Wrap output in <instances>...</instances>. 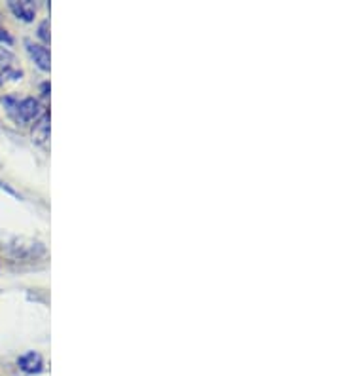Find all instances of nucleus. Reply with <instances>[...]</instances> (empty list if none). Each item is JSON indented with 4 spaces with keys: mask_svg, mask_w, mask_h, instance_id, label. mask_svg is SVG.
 <instances>
[{
    "mask_svg": "<svg viewBox=\"0 0 341 376\" xmlns=\"http://www.w3.org/2000/svg\"><path fill=\"white\" fill-rule=\"evenodd\" d=\"M8 113L12 114L16 122H21V124H29L33 120L42 118V107L40 103L33 99V97H27L23 101H16L13 97H8L6 101Z\"/></svg>",
    "mask_w": 341,
    "mask_h": 376,
    "instance_id": "nucleus-1",
    "label": "nucleus"
},
{
    "mask_svg": "<svg viewBox=\"0 0 341 376\" xmlns=\"http://www.w3.org/2000/svg\"><path fill=\"white\" fill-rule=\"evenodd\" d=\"M6 247L10 251V255H13L16 258H21V261H33V258L42 257L46 253L44 245L35 241V239L27 238H13Z\"/></svg>",
    "mask_w": 341,
    "mask_h": 376,
    "instance_id": "nucleus-2",
    "label": "nucleus"
},
{
    "mask_svg": "<svg viewBox=\"0 0 341 376\" xmlns=\"http://www.w3.org/2000/svg\"><path fill=\"white\" fill-rule=\"evenodd\" d=\"M21 69L18 67V61H16V55L10 52V50L2 48L0 46V80H18L21 78Z\"/></svg>",
    "mask_w": 341,
    "mask_h": 376,
    "instance_id": "nucleus-3",
    "label": "nucleus"
},
{
    "mask_svg": "<svg viewBox=\"0 0 341 376\" xmlns=\"http://www.w3.org/2000/svg\"><path fill=\"white\" fill-rule=\"evenodd\" d=\"M25 46H27V52H29V55L33 57L36 65L40 67L42 71H50L52 63H50V52H47V48H44L40 44H35V42L30 40L25 42Z\"/></svg>",
    "mask_w": 341,
    "mask_h": 376,
    "instance_id": "nucleus-4",
    "label": "nucleus"
},
{
    "mask_svg": "<svg viewBox=\"0 0 341 376\" xmlns=\"http://www.w3.org/2000/svg\"><path fill=\"white\" fill-rule=\"evenodd\" d=\"M19 367L25 372H29V375H36V372H40L44 363H42V355L38 352H27L25 355L19 358Z\"/></svg>",
    "mask_w": 341,
    "mask_h": 376,
    "instance_id": "nucleus-5",
    "label": "nucleus"
},
{
    "mask_svg": "<svg viewBox=\"0 0 341 376\" xmlns=\"http://www.w3.org/2000/svg\"><path fill=\"white\" fill-rule=\"evenodd\" d=\"M10 10H12L18 18L23 19V21H33L36 16V4L29 2V0H21V2L12 0V2H10Z\"/></svg>",
    "mask_w": 341,
    "mask_h": 376,
    "instance_id": "nucleus-6",
    "label": "nucleus"
},
{
    "mask_svg": "<svg viewBox=\"0 0 341 376\" xmlns=\"http://www.w3.org/2000/svg\"><path fill=\"white\" fill-rule=\"evenodd\" d=\"M47 139H50V118L47 114H44L42 118L36 120L35 127H33V141L36 144H47Z\"/></svg>",
    "mask_w": 341,
    "mask_h": 376,
    "instance_id": "nucleus-7",
    "label": "nucleus"
},
{
    "mask_svg": "<svg viewBox=\"0 0 341 376\" xmlns=\"http://www.w3.org/2000/svg\"><path fill=\"white\" fill-rule=\"evenodd\" d=\"M0 42H6V44H12L13 42L12 36L8 35V30L2 29V27H0Z\"/></svg>",
    "mask_w": 341,
    "mask_h": 376,
    "instance_id": "nucleus-8",
    "label": "nucleus"
},
{
    "mask_svg": "<svg viewBox=\"0 0 341 376\" xmlns=\"http://www.w3.org/2000/svg\"><path fill=\"white\" fill-rule=\"evenodd\" d=\"M47 21H44V23L40 25V38L44 42H50V35H47Z\"/></svg>",
    "mask_w": 341,
    "mask_h": 376,
    "instance_id": "nucleus-9",
    "label": "nucleus"
}]
</instances>
